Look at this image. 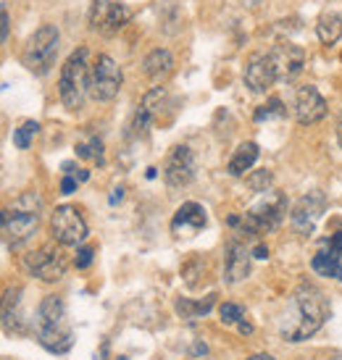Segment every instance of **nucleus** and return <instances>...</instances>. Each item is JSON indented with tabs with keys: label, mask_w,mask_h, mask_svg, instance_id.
Masks as SVG:
<instances>
[{
	"label": "nucleus",
	"mask_w": 342,
	"mask_h": 360,
	"mask_svg": "<svg viewBox=\"0 0 342 360\" xmlns=\"http://www.w3.org/2000/svg\"><path fill=\"white\" fill-rule=\"evenodd\" d=\"M37 226H40V200L34 198V192L21 195L13 208L3 210V234L11 250L27 245L34 237Z\"/></svg>",
	"instance_id": "4"
},
{
	"label": "nucleus",
	"mask_w": 342,
	"mask_h": 360,
	"mask_svg": "<svg viewBox=\"0 0 342 360\" xmlns=\"http://www.w3.org/2000/svg\"><path fill=\"white\" fill-rule=\"evenodd\" d=\"M258 155H261V150H258L255 142H242L240 148L234 150V155L229 158V163H227V171H229L232 176H242L245 171L253 169V163L258 160Z\"/></svg>",
	"instance_id": "19"
},
{
	"label": "nucleus",
	"mask_w": 342,
	"mask_h": 360,
	"mask_svg": "<svg viewBox=\"0 0 342 360\" xmlns=\"http://www.w3.org/2000/svg\"><path fill=\"white\" fill-rule=\"evenodd\" d=\"M272 181H274V176H272V171H255L253 176H248V187H251L253 192H261V195H266V192H272L269 187H272Z\"/></svg>",
	"instance_id": "26"
},
{
	"label": "nucleus",
	"mask_w": 342,
	"mask_h": 360,
	"mask_svg": "<svg viewBox=\"0 0 342 360\" xmlns=\"http://www.w3.org/2000/svg\"><path fill=\"white\" fill-rule=\"evenodd\" d=\"M77 184H80L77 176H63V181H61V192H63V195H71V192L77 190Z\"/></svg>",
	"instance_id": "32"
},
{
	"label": "nucleus",
	"mask_w": 342,
	"mask_h": 360,
	"mask_svg": "<svg viewBox=\"0 0 342 360\" xmlns=\"http://www.w3.org/2000/svg\"><path fill=\"white\" fill-rule=\"evenodd\" d=\"M324 213H327V195L322 190H311L308 195H303L300 200L292 205V213H290L292 229L308 237V234H313V229L322 221Z\"/></svg>",
	"instance_id": "9"
},
{
	"label": "nucleus",
	"mask_w": 342,
	"mask_h": 360,
	"mask_svg": "<svg viewBox=\"0 0 342 360\" xmlns=\"http://www.w3.org/2000/svg\"><path fill=\"white\" fill-rule=\"evenodd\" d=\"M195 171H198V158L195 153L187 148V145H177L174 150L169 153L166 158V166H163V179L169 187H187L192 179H195Z\"/></svg>",
	"instance_id": "10"
},
{
	"label": "nucleus",
	"mask_w": 342,
	"mask_h": 360,
	"mask_svg": "<svg viewBox=\"0 0 342 360\" xmlns=\"http://www.w3.org/2000/svg\"><path fill=\"white\" fill-rule=\"evenodd\" d=\"M237 329H240L242 334H253V326L248 323V321H240V323H237Z\"/></svg>",
	"instance_id": "36"
},
{
	"label": "nucleus",
	"mask_w": 342,
	"mask_h": 360,
	"mask_svg": "<svg viewBox=\"0 0 342 360\" xmlns=\"http://www.w3.org/2000/svg\"><path fill=\"white\" fill-rule=\"evenodd\" d=\"M316 34H319V40L322 45H334V42L342 40V16L340 13H322L319 21H316Z\"/></svg>",
	"instance_id": "21"
},
{
	"label": "nucleus",
	"mask_w": 342,
	"mask_h": 360,
	"mask_svg": "<svg viewBox=\"0 0 342 360\" xmlns=\"http://www.w3.org/2000/svg\"><path fill=\"white\" fill-rule=\"evenodd\" d=\"M90 53L87 48H77L71 53L66 63L61 66V77H58V95L61 103L69 110H80L90 95V77H92V66H90Z\"/></svg>",
	"instance_id": "3"
},
{
	"label": "nucleus",
	"mask_w": 342,
	"mask_h": 360,
	"mask_svg": "<svg viewBox=\"0 0 342 360\" xmlns=\"http://www.w3.org/2000/svg\"><path fill=\"white\" fill-rule=\"evenodd\" d=\"M132 19V8L129 6H124V3H113L111 11H108V16H106V24H103V34H116V32Z\"/></svg>",
	"instance_id": "22"
},
{
	"label": "nucleus",
	"mask_w": 342,
	"mask_h": 360,
	"mask_svg": "<svg viewBox=\"0 0 342 360\" xmlns=\"http://www.w3.org/2000/svg\"><path fill=\"white\" fill-rule=\"evenodd\" d=\"M205 208L201 202H182L174 219H171V234L179 237V240H187V237H195L198 231L205 226Z\"/></svg>",
	"instance_id": "12"
},
{
	"label": "nucleus",
	"mask_w": 342,
	"mask_h": 360,
	"mask_svg": "<svg viewBox=\"0 0 342 360\" xmlns=\"http://www.w3.org/2000/svg\"><path fill=\"white\" fill-rule=\"evenodd\" d=\"M92 255H95L92 248H80V250H77V258H74L77 269H87V266L92 263Z\"/></svg>",
	"instance_id": "30"
},
{
	"label": "nucleus",
	"mask_w": 342,
	"mask_h": 360,
	"mask_svg": "<svg viewBox=\"0 0 342 360\" xmlns=\"http://www.w3.org/2000/svg\"><path fill=\"white\" fill-rule=\"evenodd\" d=\"M277 79H279V74H277V66H274L269 53H258V56H253L248 60V66H245V84L253 92H266Z\"/></svg>",
	"instance_id": "15"
},
{
	"label": "nucleus",
	"mask_w": 342,
	"mask_h": 360,
	"mask_svg": "<svg viewBox=\"0 0 342 360\" xmlns=\"http://www.w3.org/2000/svg\"><path fill=\"white\" fill-rule=\"evenodd\" d=\"M24 269L40 281H58L63 276V271H66V260H63V255L58 250L42 248V250L30 252L24 258Z\"/></svg>",
	"instance_id": "11"
},
{
	"label": "nucleus",
	"mask_w": 342,
	"mask_h": 360,
	"mask_svg": "<svg viewBox=\"0 0 342 360\" xmlns=\"http://www.w3.org/2000/svg\"><path fill=\"white\" fill-rule=\"evenodd\" d=\"M51 231H53V240L58 245H66V248H74L84 242L87 237V224L82 219V213L71 205H58L53 210L51 216Z\"/></svg>",
	"instance_id": "8"
},
{
	"label": "nucleus",
	"mask_w": 342,
	"mask_h": 360,
	"mask_svg": "<svg viewBox=\"0 0 342 360\" xmlns=\"http://www.w3.org/2000/svg\"><path fill=\"white\" fill-rule=\"evenodd\" d=\"M213 297H216V295H208L205 300H198V302L182 297V300H177V313H179L182 319H198V316H205V313L213 308Z\"/></svg>",
	"instance_id": "23"
},
{
	"label": "nucleus",
	"mask_w": 342,
	"mask_h": 360,
	"mask_svg": "<svg viewBox=\"0 0 342 360\" xmlns=\"http://www.w3.org/2000/svg\"><path fill=\"white\" fill-rule=\"evenodd\" d=\"M337 140H340V145H342V113H340V119H337Z\"/></svg>",
	"instance_id": "38"
},
{
	"label": "nucleus",
	"mask_w": 342,
	"mask_h": 360,
	"mask_svg": "<svg viewBox=\"0 0 342 360\" xmlns=\"http://www.w3.org/2000/svg\"><path fill=\"white\" fill-rule=\"evenodd\" d=\"M311 269L319 274V276H327V279H337L342 281V252L332 250L324 245V250H319L311 260Z\"/></svg>",
	"instance_id": "18"
},
{
	"label": "nucleus",
	"mask_w": 342,
	"mask_h": 360,
	"mask_svg": "<svg viewBox=\"0 0 342 360\" xmlns=\"http://www.w3.org/2000/svg\"><path fill=\"white\" fill-rule=\"evenodd\" d=\"M251 258H253L251 250L240 240H232L227 245V266H224V274H227L229 284H237V281H242L251 274Z\"/></svg>",
	"instance_id": "16"
},
{
	"label": "nucleus",
	"mask_w": 342,
	"mask_h": 360,
	"mask_svg": "<svg viewBox=\"0 0 342 360\" xmlns=\"http://www.w3.org/2000/svg\"><path fill=\"white\" fill-rule=\"evenodd\" d=\"M37 131H40V124H37V121H24L19 129H13V145H16L19 150H27L32 145V140L37 137Z\"/></svg>",
	"instance_id": "24"
},
{
	"label": "nucleus",
	"mask_w": 342,
	"mask_h": 360,
	"mask_svg": "<svg viewBox=\"0 0 342 360\" xmlns=\"http://www.w3.org/2000/svg\"><path fill=\"white\" fill-rule=\"evenodd\" d=\"M3 329H6V334H27V323L21 316L19 287H8L3 295Z\"/></svg>",
	"instance_id": "17"
},
{
	"label": "nucleus",
	"mask_w": 342,
	"mask_h": 360,
	"mask_svg": "<svg viewBox=\"0 0 342 360\" xmlns=\"http://www.w3.org/2000/svg\"><path fill=\"white\" fill-rule=\"evenodd\" d=\"M142 69H145V74L151 77V79H163V77H169L171 69H174V58H171L169 51H163V48H156V51H151L148 56H145V60H142Z\"/></svg>",
	"instance_id": "20"
},
{
	"label": "nucleus",
	"mask_w": 342,
	"mask_h": 360,
	"mask_svg": "<svg viewBox=\"0 0 342 360\" xmlns=\"http://www.w3.org/2000/svg\"><path fill=\"white\" fill-rule=\"evenodd\" d=\"M248 360H274L272 355H266V352H258V355H253V358H248Z\"/></svg>",
	"instance_id": "37"
},
{
	"label": "nucleus",
	"mask_w": 342,
	"mask_h": 360,
	"mask_svg": "<svg viewBox=\"0 0 342 360\" xmlns=\"http://www.w3.org/2000/svg\"><path fill=\"white\" fill-rule=\"evenodd\" d=\"M324 245H327V248H332V250H337V252H342V231L332 234V237L324 242Z\"/></svg>",
	"instance_id": "33"
},
{
	"label": "nucleus",
	"mask_w": 342,
	"mask_h": 360,
	"mask_svg": "<svg viewBox=\"0 0 342 360\" xmlns=\"http://www.w3.org/2000/svg\"><path fill=\"white\" fill-rule=\"evenodd\" d=\"M0 24H3V32H0V40L3 42H8V34H11V16H8V11L3 8V16H0Z\"/></svg>",
	"instance_id": "31"
},
{
	"label": "nucleus",
	"mask_w": 342,
	"mask_h": 360,
	"mask_svg": "<svg viewBox=\"0 0 342 360\" xmlns=\"http://www.w3.org/2000/svg\"><path fill=\"white\" fill-rule=\"evenodd\" d=\"M58 40H61V34L53 24L40 27V30L27 40L24 51H21L24 66H27L32 74H37V77L48 74V71L53 69V63H56V56H58Z\"/></svg>",
	"instance_id": "5"
},
{
	"label": "nucleus",
	"mask_w": 342,
	"mask_h": 360,
	"mask_svg": "<svg viewBox=\"0 0 342 360\" xmlns=\"http://www.w3.org/2000/svg\"><path fill=\"white\" fill-rule=\"evenodd\" d=\"M121 82H124V74H121L119 63L111 56H98V60L92 63V77H90L92 98L101 103L113 101L121 90Z\"/></svg>",
	"instance_id": "7"
},
{
	"label": "nucleus",
	"mask_w": 342,
	"mask_h": 360,
	"mask_svg": "<svg viewBox=\"0 0 342 360\" xmlns=\"http://www.w3.org/2000/svg\"><path fill=\"white\" fill-rule=\"evenodd\" d=\"M121 198H124V187H116V190H113V195H111V205H116Z\"/></svg>",
	"instance_id": "34"
},
{
	"label": "nucleus",
	"mask_w": 342,
	"mask_h": 360,
	"mask_svg": "<svg viewBox=\"0 0 342 360\" xmlns=\"http://www.w3.org/2000/svg\"><path fill=\"white\" fill-rule=\"evenodd\" d=\"M327 116V101L322 98V92L316 87H300L298 90V98H295V119L303 127H311V124H319V121Z\"/></svg>",
	"instance_id": "13"
},
{
	"label": "nucleus",
	"mask_w": 342,
	"mask_h": 360,
	"mask_svg": "<svg viewBox=\"0 0 342 360\" xmlns=\"http://www.w3.org/2000/svg\"><path fill=\"white\" fill-rule=\"evenodd\" d=\"M111 0H92L90 3V27L92 30H103V24H106V16H108V11H111Z\"/></svg>",
	"instance_id": "25"
},
{
	"label": "nucleus",
	"mask_w": 342,
	"mask_h": 360,
	"mask_svg": "<svg viewBox=\"0 0 342 360\" xmlns=\"http://www.w3.org/2000/svg\"><path fill=\"white\" fill-rule=\"evenodd\" d=\"M77 155H80V158H95L98 163H101L103 160L101 140H98V137H92L90 142H80V145H77Z\"/></svg>",
	"instance_id": "27"
},
{
	"label": "nucleus",
	"mask_w": 342,
	"mask_h": 360,
	"mask_svg": "<svg viewBox=\"0 0 342 360\" xmlns=\"http://www.w3.org/2000/svg\"><path fill=\"white\" fill-rule=\"evenodd\" d=\"M219 316H222V323L232 326V323H240L245 313H242L240 305H234V302H224L222 308H219Z\"/></svg>",
	"instance_id": "28"
},
{
	"label": "nucleus",
	"mask_w": 342,
	"mask_h": 360,
	"mask_svg": "<svg viewBox=\"0 0 342 360\" xmlns=\"http://www.w3.org/2000/svg\"><path fill=\"white\" fill-rule=\"evenodd\" d=\"M284 213H287V200L279 192H266L261 202H255L248 213H242L240 226L248 234H263V231L277 229Z\"/></svg>",
	"instance_id": "6"
},
{
	"label": "nucleus",
	"mask_w": 342,
	"mask_h": 360,
	"mask_svg": "<svg viewBox=\"0 0 342 360\" xmlns=\"http://www.w3.org/2000/svg\"><path fill=\"white\" fill-rule=\"evenodd\" d=\"M34 334H37V342L48 352H56V355H63V352L71 350L74 345V331L69 326V316H66V302L51 295L40 302L37 308V316H34Z\"/></svg>",
	"instance_id": "2"
},
{
	"label": "nucleus",
	"mask_w": 342,
	"mask_h": 360,
	"mask_svg": "<svg viewBox=\"0 0 342 360\" xmlns=\"http://www.w3.org/2000/svg\"><path fill=\"white\" fill-rule=\"evenodd\" d=\"M269 56H272L274 66H277L279 79H295L303 71V66H305V51H303L300 45H295V42L274 45V51Z\"/></svg>",
	"instance_id": "14"
},
{
	"label": "nucleus",
	"mask_w": 342,
	"mask_h": 360,
	"mask_svg": "<svg viewBox=\"0 0 342 360\" xmlns=\"http://www.w3.org/2000/svg\"><path fill=\"white\" fill-rule=\"evenodd\" d=\"M272 116H284V108H282V101H277V98H272V101L266 103V105H261V108L255 110V121H269Z\"/></svg>",
	"instance_id": "29"
},
{
	"label": "nucleus",
	"mask_w": 342,
	"mask_h": 360,
	"mask_svg": "<svg viewBox=\"0 0 342 360\" xmlns=\"http://www.w3.org/2000/svg\"><path fill=\"white\" fill-rule=\"evenodd\" d=\"M253 258H269V248L258 245V248H255V255H253Z\"/></svg>",
	"instance_id": "35"
},
{
	"label": "nucleus",
	"mask_w": 342,
	"mask_h": 360,
	"mask_svg": "<svg viewBox=\"0 0 342 360\" xmlns=\"http://www.w3.org/2000/svg\"><path fill=\"white\" fill-rule=\"evenodd\" d=\"M327 316H329V302L324 297V292L313 284H300L292 292L287 313L279 323V334L287 342L308 340L322 329Z\"/></svg>",
	"instance_id": "1"
}]
</instances>
